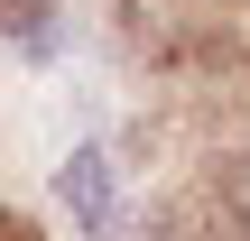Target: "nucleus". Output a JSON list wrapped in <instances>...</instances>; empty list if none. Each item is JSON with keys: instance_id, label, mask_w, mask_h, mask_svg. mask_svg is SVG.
<instances>
[{"instance_id": "nucleus-1", "label": "nucleus", "mask_w": 250, "mask_h": 241, "mask_svg": "<svg viewBox=\"0 0 250 241\" xmlns=\"http://www.w3.org/2000/svg\"><path fill=\"white\" fill-rule=\"evenodd\" d=\"M56 186H65V214H74L83 232L111 241V214H121V167H111V149H102V139H83V149L65 158V176H56Z\"/></svg>"}, {"instance_id": "nucleus-2", "label": "nucleus", "mask_w": 250, "mask_h": 241, "mask_svg": "<svg viewBox=\"0 0 250 241\" xmlns=\"http://www.w3.org/2000/svg\"><path fill=\"white\" fill-rule=\"evenodd\" d=\"M0 241H19V232H0Z\"/></svg>"}]
</instances>
